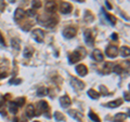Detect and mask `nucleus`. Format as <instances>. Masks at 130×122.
I'll return each instance as SVG.
<instances>
[{
  "label": "nucleus",
  "instance_id": "nucleus-17",
  "mask_svg": "<svg viewBox=\"0 0 130 122\" xmlns=\"http://www.w3.org/2000/svg\"><path fill=\"white\" fill-rule=\"evenodd\" d=\"M68 113H69L70 117L75 118L76 120H83V115H81V113H79L78 111H76V110H69Z\"/></svg>",
  "mask_w": 130,
  "mask_h": 122
},
{
  "label": "nucleus",
  "instance_id": "nucleus-19",
  "mask_svg": "<svg viewBox=\"0 0 130 122\" xmlns=\"http://www.w3.org/2000/svg\"><path fill=\"white\" fill-rule=\"evenodd\" d=\"M129 52H130V50H129V48L128 47H121V49H120V54L121 56H124V57H128L129 56Z\"/></svg>",
  "mask_w": 130,
  "mask_h": 122
},
{
  "label": "nucleus",
  "instance_id": "nucleus-38",
  "mask_svg": "<svg viewBox=\"0 0 130 122\" xmlns=\"http://www.w3.org/2000/svg\"><path fill=\"white\" fill-rule=\"evenodd\" d=\"M4 77H7V72H3L2 70H0V79L4 78Z\"/></svg>",
  "mask_w": 130,
  "mask_h": 122
},
{
  "label": "nucleus",
  "instance_id": "nucleus-24",
  "mask_svg": "<svg viewBox=\"0 0 130 122\" xmlns=\"http://www.w3.org/2000/svg\"><path fill=\"white\" fill-rule=\"evenodd\" d=\"M41 7V1L40 0H33L32 1V8L33 9H39Z\"/></svg>",
  "mask_w": 130,
  "mask_h": 122
},
{
  "label": "nucleus",
  "instance_id": "nucleus-14",
  "mask_svg": "<svg viewBox=\"0 0 130 122\" xmlns=\"http://www.w3.org/2000/svg\"><path fill=\"white\" fill-rule=\"evenodd\" d=\"M25 16V12L23 9H21V8H18V9L15 10V13H14V19H15L16 22L21 21L22 18H24Z\"/></svg>",
  "mask_w": 130,
  "mask_h": 122
},
{
  "label": "nucleus",
  "instance_id": "nucleus-44",
  "mask_svg": "<svg viewBox=\"0 0 130 122\" xmlns=\"http://www.w3.org/2000/svg\"><path fill=\"white\" fill-rule=\"evenodd\" d=\"M9 1H10V2H12V3H13V2H15V0H9Z\"/></svg>",
  "mask_w": 130,
  "mask_h": 122
},
{
  "label": "nucleus",
  "instance_id": "nucleus-32",
  "mask_svg": "<svg viewBox=\"0 0 130 122\" xmlns=\"http://www.w3.org/2000/svg\"><path fill=\"white\" fill-rule=\"evenodd\" d=\"M115 119L116 120H120V121H124L126 119V115L125 113H123V112H120V113H117L116 116H115Z\"/></svg>",
  "mask_w": 130,
  "mask_h": 122
},
{
  "label": "nucleus",
  "instance_id": "nucleus-42",
  "mask_svg": "<svg viewBox=\"0 0 130 122\" xmlns=\"http://www.w3.org/2000/svg\"><path fill=\"white\" fill-rule=\"evenodd\" d=\"M106 7H107V8H108V9H109V10H111V9H112V5H111V3H109V2H108V1H106Z\"/></svg>",
  "mask_w": 130,
  "mask_h": 122
},
{
  "label": "nucleus",
  "instance_id": "nucleus-34",
  "mask_svg": "<svg viewBox=\"0 0 130 122\" xmlns=\"http://www.w3.org/2000/svg\"><path fill=\"white\" fill-rule=\"evenodd\" d=\"M25 14H27L28 16H35V15H36V11L34 10V9H32V10H28Z\"/></svg>",
  "mask_w": 130,
  "mask_h": 122
},
{
  "label": "nucleus",
  "instance_id": "nucleus-28",
  "mask_svg": "<svg viewBox=\"0 0 130 122\" xmlns=\"http://www.w3.org/2000/svg\"><path fill=\"white\" fill-rule=\"evenodd\" d=\"M113 66V65L111 64V63H105V64H104V68H103V70H104V73H108L109 71H111V67Z\"/></svg>",
  "mask_w": 130,
  "mask_h": 122
},
{
  "label": "nucleus",
  "instance_id": "nucleus-13",
  "mask_svg": "<svg viewBox=\"0 0 130 122\" xmlns=\"http://www.w3.org/2000/svg\"><path fill=\"white\" fill-rule=\"evenodd\" d=\"M60 104L62 107H64V108H67V107L70 106V104H72V101H70V98L68 97L67 95H64L62 96L60 98Z\"/></svg>",
  "mask_w": 130,
  "mask_h": 122
},
{
  "label": "nucleus",
  "instance_id": "nucleus-25",
  "mask_svg": "<svg viewBox=\"0 0 130 122\" xmlns=\"http://www.w3.org/2000/svg\"><path fill=\"white\" fill-rule=\"evenodd\" d=\"M89 118L91 119L92 121H94V122H101V121H100V118H99L98 116L95 115L94 112H92V111L89 112Z\"/></svg>",
  "mask_w": 130,
  "mask_h": 122
},
{
  "label": "nucleus",
  "instance_id": "nucleus-23",
  "mask_svg": "<svg viewBox=\"0 0 130 122\" xmlns=\"http://www.w3.org/2000/svg\"><path fill=\"white\" fill-rule=\"evenodd\" d=\"M32 55H33V49H30V48H25V50H24V57L29 58V57H32Z\"/></svg>",
  "mask_w": 130,
  "mask_h": 122
},
{
  "label": "nucleus",
  "instance_id": "nucleus-6",
  "mask_svg": "<svg viewBox=\"0 0 130 122\" xmlns=\"http://www.w3.org/2000/svg\"><path fill=\"white\" fill-rule=\"evenodd\" d=\"M76 72H77L80 77H85V76L88 73V68L85 66L84 64L77 65V66H76Z\"/></svg>",
  "mask_w": 130,
  "mask_h": 122
},
{
  "label": "nucleus",
  "instance_id": "nucleus-39",
  "mask_svg": "<svg viewBox=\"0 0 130 122\" xmlns=\"http://www.w3.org/2000/svg\"><path fill=\"white\" fill-rule=\"evenodd\" d=\"M111 38L113 39V40H117V39H118V35H117V34H112V36H111Z\"/></svg>",
  "mask_w": 130,
  "mask_h": 122
},
{
  "label": "nucleus",
  "instance_id": "nucleus-46",
  "mask_svg": "<svg viewBox=\"0 0 130 122\" xmlns=\"http://www.w3.org/2000/svg\"><path fill=\"white\" fill-rule=\"evenodd\" d=\"M34 122H39V121H34Z\"/></svg>",
  "mask_w": 130,
  "mask_h": 122
},
{
  "label": "nucleus",
  "instance_id": "nucleus-37",
  "mask_svg": "<svg viewBox=\"0 0 130 122\" xmlns=\"http://www.w3.org/2000/svg\"><path fill=\"white\" fill-rule=\"evenodd\" d=\"M4 8H5V5H4V1H3V0H0V11H3V10H4Z\"/></svg>",
  "mask_w": 130,
  "mask_h": 122
},
{
  "label": "nucleus",
  "instance_id": "nucleus-35",
  "mask_svg": "<svg viewBox=\"0 0 130 122\" xmlns=\"http://www.w3.org/2000/svg\"><path fill=\"white\" fill-rule=\"evenodd\" d=\"M21 82H22L21 79H15V80H11L10 83H11V84H20Z\"/></svg>",
  "mask_w": 130,
  "mask_h": 122
},
{
  "label": "nucleus",
  "instance_id": "nucleus-3",
  "mask_svg": "<svg viewBox=\"0 0 130 122\" xmlns=\"http://www.w3.org/2000/svg\"><path fill=\"white\" fill-rule=\"evenodd\" d=\"M118 54V49H117V47L116 45H108V47L106 48V55L108 56V57H111V58H114V57H116Z\"/></svg>",
  "mask_w": 130,
  "mask_h": 122
},
{
  "label": "nucleus",
  "instance_id": "nucleus-7",
  "mask_svg": "<svg viewBox=\"0 0 130 122\" xmlns=\"http://www.w3.org/2000/svg\"><path fill=\"white\" fill-rule=\"evenodd\" d=\"M46 10H47V12H49V13L55 12V10H56V2L54 1V0H49V1H47Z\"/></svg>",
  "mask_w": 130,
  "mask_h": 122
},
{
  "label": "nucleus",
  "instance_id": "nucleus-36",
  "mask_svg": "<svg viewBox=\"0 0 130 122\" xmlns=\"http://www.w3.org/2000/svg\"><path fill=\"white\" fill-rule=\"evenodd\" d=\"M100 90H101V92H102L103 94H107V93H108V92H107V90H106V87H104V86H101L100 87Z\"/></svg>",
  "mask_w": 130,
  "mask_h": 122
},
{
  "label": "nucleus",
  "instance_id": "nucleus-29",
  "mask_svg": "<svg viewBox=\"0 0 130 122\" xmlns=\"http://www.w3.org/2000/svg\"><path fill=\"white\" fill-rule=\"evenodd\" d=\"M37 93H38V95H39V96H44L46 94H48V90L46 89V87H39Z\"/></svg>",
  "mask_w": 130,
  "mask_h": 122
},
{
  "label": "nucleus",
  "instance_id": "nucleus-10",
  "mask_svg": "<svg viewBox=\"0 0 130 122\" xmlns=\"http://www.w3.org/2000/svg\"><path fill=\"white\" fill-rule=\"evenodd\" d=\"M92 58L94 59V61H97V62H103L104 56H103V53L101 52V50L95 49L94 51H93V53H92Z\"/></svg>",
  "mask_w": 130,
  "mask_h": 122
},
{
  "label": "nucleus",
  "instance_id": "nucleus-16",
  "mask_svg": "<svg viewBox=\"0 0 130 122\" xmlns=\"http://www.w3.org/2000/svg\"><path fill=\"white\" fill-rule=\"evenodd\" d=\"M121 104H123V101H121V100H116V101H113V102H109V103H107L106 106L109 107V108H116V107L120 106Z\"/></svg>",
  "mask_w": 130,
  "mask_h": 122
},
{
  "label": "nucleus",
  "instance_id": "nucleus-22",
  "mask_svg": "<svg viewBox=\"0 0 130 122\" xmlns=\"http://www.w3.org/2000/svg\"><path fill=\"white\" fill-rule=\"evenodd\" d=\"M13 103L15 104L18 107H21V106H23V105L25 104V98L24 97H19V98H16Z\"/></svg>",
  "mask_w": 130,
  "mask_h": 122
},
{
  "label": "nucleus",
  "instance_id": "nucleus-18",
  "mask_svg": "<svg viewBox=\"0 0 130 122\" xmlns=\"http://www.w3.org/2000/svg\"><path fill=\"white\" fill-rule=\"evenodd\" d=\"M88 95H89L91 98H93V100H97L99 96H100V94H99L97 91L93 90V89H91V90H89V91H88Z\"/></svg>",
  "mask_w": 130,
  "mask_h": 122
},
{
  "label": "nucleus",
  "instance_id": "nucleus-9",
  "mask_svg": "<svg viewBox=\"0 0 130 122\" xmlns=\"http://www.w3.org/2000/svg\"><path fill=\"white\" fill-rule=\"evenodd\" d=\"M63 35L66 37V38H68V39H70V38H73V37H75V35H76V29L74 27H66L64 29V32H63Z\"/></svg>",
  "mask_w": 130,
  "mask_h": 122
},
{
  "label": "nucleus",
  "instance_id": "nucleus-27",
  "mask_svg": "<svg viewBox=\"0 0 130 122\" xmlns=\"http://www.w3.org/2000/svg\"><path fill=\"white\" fill-rule=\"evenodd\" d=\"M105 14H106V17H107V19H108V21L111 22L113 25H115V24H116V17H115L114 15H112V14H108V13H105Z\"/></svg>",
  "mask_w": 130,
  "mask_h": 122
},
{
  "label": "nucleus",
  "instance_id": "nucleus-40",
  "mask_svg": "<svg viewBox=\"0 0 130 122\" xmlns=\"http://www.w3.org/2000/svg\"><path fill=\"white\" fill-rule=\"evenodd\" d=\"M0 43L4 44V39H3V37H2V34H1V32H0Z\"/></svg>",
  "mask_w": 130,
  "mask_h": 122
},
{
  "label": "nucleus",
  "instance_id": "nucleus-8",
  "mask_svg": "<svg viewBox=\"0 0 130 122\" xmlns=\"http://www.w3.org/2000/svg\"><path fill=\"white\" fill-rule=\"evenodd\" d=\"M47 110H49V106L46 101H41L38 103V113L36 116H39L40 112H46Z\"/></svg>",
  "mask_w": 130,
  "mask_h": 122
},
{
  "label": "nucleus",
  "instance_id": "nucleus-45",
  "mask_svg": "<svg viewBox=\"0 0 130 122\" xmlns=\"http://www.w3.org/2000/svg\"><path fill=\"white\" fill-rule=\"evenodd\" d=\"M75 1H78V2H80V1H81V0H75Z\"/></svg>",
  "mask_w": 130,
  "mask_h": 122
},
{
  "label": "nucleus",
  "instance_id": "nucleus-12",
  "mask_svg": "<svg viewBox=\"0 0 130 122\" xmlns=\"http://www.w3.org/2000/svg\"><path fill=\"white\" fill-rule=\"evenodd\" d=\"M80 58H81V55L79 54L78 52H73L72 54H69V56H68V61L70 64L77 63V62L80 61Z\"/></svg>",
  "mask_w": 130,
  "mask_h": 122
},
{
  "label": "nucleus",
  "instance_id": "nucleus-33",
  "mask_svg": "<svg viewBox=\"0 0 130 122\" xmlns=\"http://www.w3.org/2000/svg\"><path fill=\"white\" fill-rule=\"evenodd\" d=\"M12 47H14L16 50L20 49V41L18 40V39H13L12 40Z\"/></svg>",
  "mask_w": 130,
  "mask_h": 122
},
{
  "label": "nucleus",
  "instance_id": "nucleus-1",
  "mask_svg": "<svg viewBox=\"0 0 130 122\" xmlns=\"http://www.w3.org/2000/svg\"><path fill=\"white\" fill-rule=\"evenodd\" d=\"M38 22L40 23L41 25H43V26L52 28L56 25L58 18L56 17H40V18H38Z\"/></svg>",
  "mask_w": 130,
  "mask_h": 122
},
{
  "label": "nucleus",
  "instance_id": "nucleus-41",
  "mask_svg": "<svg viewBox=\"0 0 130 122\" xmlns=\"http://www.w3.org/2000/svg\"><path fill=\"white\" fill-rule=\"evenodd\" d=\"M125 98H126V101H127V102H129V92L125 93Z\"/></svg>",
  "mask_w": 130,
  "mask_h": 122
},
{
  "label": "nucleus",
  "instance_id": "nucleus-21",
  "mask_svg": "<svg viewBox=\"0 0 130 122\" xmlns=\"http://www.w3.org/2000/svg\"><path fill=\"white\" fill-rule=\"evenodd\" d=\"M4 104H5V102H4V98H3V97H1V98H0V113H1L2 116H3V115H5Z\"/></svg>",
  "mask_w": 130,
  "mask_h": 122
},
{
  "label": "nucleus",
  "instance_id": "nucleus-30",
  "mask_svg": "<svg viewBox=\"0 0 130 122\" xmlns=\"http://www.w3.org/2000/svg\"><path fill=\"white\" fill-rule=\"evenodd\" d=\"M85 19H86L87 22H92L93 21V15L89 12V11H87V12L85 13Z\"/></svg>",
  "mask_w": 130,
  "mask_h": 122
},
{
  "label": "nucleus",
  "instance_id": "nucleus-31",
  "mask_svg": "<svg viewBox=\"0 0 130 122\" xmlns=\"http://www.w3.org/2000/svg\"><path fill=\"white\" fill-rule=\"evenodd\" d=\"M113 71H114V72H116V73H121V72H123V67H121L120 66V65H115V66L114 67H113Z\"/></svg>",
  "mask_w": 130,
  "mask_h": 122
},
{
  "label": "nucleus",
  "instance_id": "nucleus-4",
  "mask_svg": "<svg viewBox=\"0 0 130 122\" xmlns=\"http://www.w3.org/2000/svg\"><path fill=\"white\" fill-rule=\"evenodd\" d=\"M85 41L87 42V44L88 45H93V43H94V37L92 36V32L90 29H87L85 30Z\"/></svg>",
  "mask_w": 130,
  "mask_h": 122
},
{
  "label": "nucleus",
  "instance_id": "nucleus-20",
  "mask_svg": "<svg viewBox=\"0 0 130 122\" xmlns=\"http://www.w3.org/2000/svg\"><path fill=\"white\" fill-rule=\"evenodd\" d=\"M9 110H10L11 113H16L18 112V110H19V107L16 106L13 102H11V103L9 104Z\"/></svg>",
  "mask_w": 130,
  "mask_h": 122
},
{
  "label": "nucleus",
  "instance_id": "nucleus-11",
  "mask_svg": "<svg viewBox=\"0 0 130 122\" xmlns=\"http://www.w3.org/2000/svg\"><path fill=\"white\" fill-rule=\"evenodd\" d=\"M70 83H72V86L76 87L77 90H81V89H84V87H85V83L83 81H80L79 79L77 78H72V80H70Z\"/></svg>",
  "mask_w": 130,
  "mask_h": 122
},
{
  "label": "nucleus",
  "instance_id": "nucleus-26",
  "mask_svg": "<svg viewBox=\"0 0 130 122\" xmlns=\"http://www.w3.org/2000/svg\"><path fill=\"white\" fill-rule=\"evenodd\" d=\"M54 118H55L56 121H63L64 119H65V117L63 116V113H61V112H59V111L54 112Z\"/></svg>",
  "mask_w": 130,
  "mask_h": 122
},
{
  "label": "nucleus",
  "instance_id": "nucleus-5",
  "mask_svg": "<svg viewBox=\"0 0 130 122\" xmlns=\"http://www.w3.org/2000/svg\"><path fill=\"white\" fill-rule=\"evenodd\" d=\"M60 10H61L62 13L68 14V13L72 12L73 7H72V4L70 3H68V2H62L61 5H60Z\"/></svg>",
  "mask_w": 130,
  "mask_h": 122
},
{
  "label": "nucleus",
  "instance_id": "nucleus-43",
  "mask_svg": "<svg viewBox=\"0 0 130 122\" xmlns=\"http://www.w3.org/2000/svg\"><path fill=\"white\" fill-rule=\"evenodd\" d=\"M13 122H19V118H14L13 119Z\"/></svg>",
  "mask_w": 130,
  "mask_h": 122
},
{
  "label": "nucleus",
  "instance_id": "nucleus-15",
  "mask_svg": "<svg viewBox=\"0 0 130 122\" xmlns=\"http://www.w3.org/2000/svg\"><path fill=\"white\" fill-rule=\"evenodd\" d=\"M26 116L27 118H33L35 116V107L33 105H28L26 108Z\"/></svg>",
  "mask_w": 130,
  "mask_h": 122
},
{
  "label": "nucleus",
  "instance_id": "nucleus-2",
  "mask_svg": "<svg viewBox=\"0 0 130 122\" xmlns=\"http://www.w3.org/2000/svg\"><path fill=\"white\" fill-rule=\"evenodd\" d=\"M32 37L37 42H42L43 41V39H44V32L42 29H39V28L34 29L33 33H32Z\"/></svg>",
  "mask_w": 130,
  "mask_h": 122
}]
</instances>
